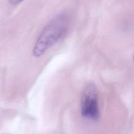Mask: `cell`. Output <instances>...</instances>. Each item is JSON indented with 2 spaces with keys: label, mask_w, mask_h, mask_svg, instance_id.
I'll list each match as a JSON object with an SVG mask.
<instances>
[{
  "label": "cell",
  "mask_w": 134,
  "mask_h": 134,
  "mask_svg": "<svg viewBox=\"0 0 134 134\" xmlns=\"http://www.w3.org/2000/svg\"><path fill=\"white\" fill-rule=\"evenodd\" d=\"M23 1H24V0H9V2L12 4L16 5V4H18L20 3H21Z\"/></svg>",
  "instance_id": "cell-3"
},
{
  "label": "cell",
  "mask_w": 134,
  "mask_h": 134,
  "mask_svg": "<svg viewBox=\"0 0 134 134\" xmlns=\"http://www.w3.org/2000/svg\"><path fill=\"white\" fill-rule=\"evenodd\" d=\"M69 20L65 14H60L52 19L42 29L32 50V54L38 58L55 44L67 31Z\"/></svg>",
  "instance_id": "cell-1"
},
{
  "label": "cell",
  "mask_w": 134,
  "mask_h": 134,
  "mask_svg": "<svg viewBox=\"0 0 134 134\" xmlns=\"http://www.w3.org/2000/svg\"><path fill=\"white\" fill-rule=\"evenodd\" d=\"M81 109L82 116L85 118L93 120H97L99 118L97 90L92 83L87 84L82 91Z\"/></svg>",
  "instance_id": "cell-2"
},
{
  "label": "cell",
  "mask_w": 134,
  "mask_h": 134,
  "mask_svg": "<svg viewBox=\"0 0 134 134\" xmlns=\"http://www.w3.org/2000/svg\"><path fill=\"white\" fill-rule=\"evenodd\" d=\"M133 60H134V57H133Z\"/></svg>",
  "instance_id": "cell-4"
}]
</instances>
